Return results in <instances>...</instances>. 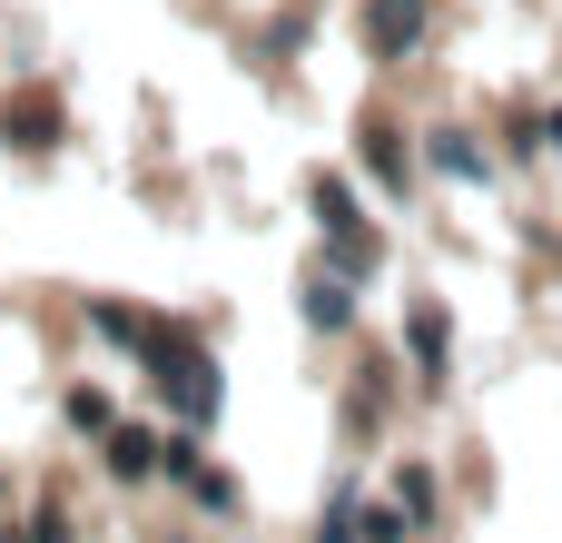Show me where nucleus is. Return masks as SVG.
<instances>
[{
  "label": "nucleus",
  "mask_w": 562,
  "mask_h": 543,
  "mask_svg": "<svg viewBox=\"0 0 562 543\" xmlns=\"http://www.w3.org/2000/svg\"><path fill=\"white\" fill-rule=\"evenodd\" d=\"M415 40H425V0H375L366 10V49L375 59H405Z\"/></svg>",
  "instance_id": "1"
},
{
  "label": "nucleus",
  "mask_w": 562,
  "mask_h": 543,
  "mask_svg": "<svg viewBox=\"0 0 562 543\" xmlns=\"http://www.w3.org/2000/svg\"><path fill=\"white\" fill-rule=\"evenodd\" d=\"M435 168H445V178H484V148H474L464 129H435Z\"/></svg>",
  "instance_id": "3"
},
{
  "label": "nucleus",
  "mask_w": 562,
  "mask_h": 543,
  "mask_svg": "<svg viewBox=\"0 0 562 543\" xmlns=\"http://www.w3.org/2000/svg\"><path fill=\"white\" fill-rule=\"evenodd\" d=\"M0 129H20V148H49L59 138V99L49 89H20V99H0Z\"/></svg>",
  "instance_id": "2"
},
{
  "label": "nucleus",
  "mask_w": 562,
  "mask_h": 543,
  "mask_svg": "<svg viewBox=\"0 0 562 543\" xmlns=\"http://www.w3.org/2000/svg\"><path fill=\"white\" fill-rule=\"evenodd\" d=\"M415 356H425V386H445V317L415 307Z\"/></svg>",
  "instance_id": "4"
},
{
  "label": "nucleus",
  "mask_w": 562,
  "mask_h": 543,
  "mask_svg": "<svg viewBox=\"0 0 562 543\" xmlns=\"http://www.w3.org/2000/svg\"><path fill=\"white\" fill-rule=\"evenodd\" d=\"M109 475H119V485H138V475H158V455H148V435H119V445H109Z\"/></svg>",
  "instance_id": "5"
}]
</instances>
